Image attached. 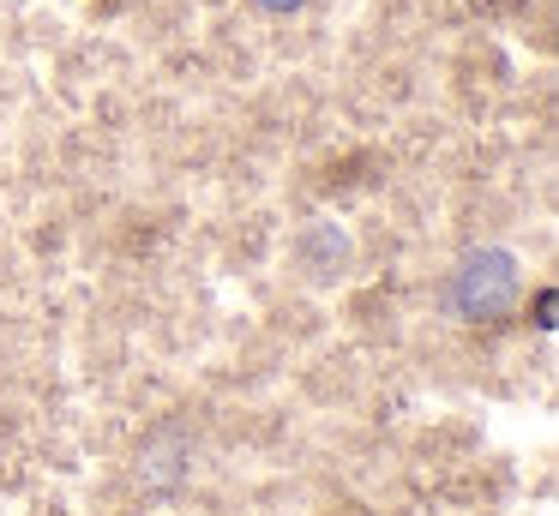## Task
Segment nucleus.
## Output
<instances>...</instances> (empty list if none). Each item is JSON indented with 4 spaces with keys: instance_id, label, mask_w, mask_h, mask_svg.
I'll list each match as a JSON object with an SVG mask.
<instances>
[{
    "instance_id": "obj_1",
    "label": "nucleus",
    "mask_w": 559,
    "mask_h": 516,
    "mask_svg": "<svg viewBox=\"0 0 559 516\" xmlns=\"http://www.w3.org/2000/svg\"><path fill=\"white\" fill-rule=\"evenodd\" d=\"M511 307H518V259L499 247L469 252L451 276V312L469 324H487V319H506Z\"/></svg>"
},
{
    "instance_id": "obj_2",
    "label": "nucleus",
    "mask_w": 559,
    "mask_h": 516,
    "mask_svg": "<svg viewBox=\"0 0 559 516\" xmlns=\"http://www.w3.org/2000/svg\"><path fill=\"white\" fill-rule=\"evenodd\" d=\"M253 7H259V12H301L307 0H253Z\"/></svg>"
}]
</instances>
